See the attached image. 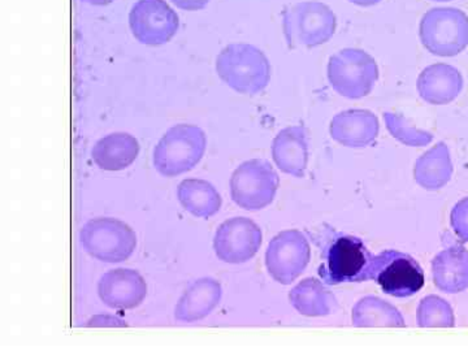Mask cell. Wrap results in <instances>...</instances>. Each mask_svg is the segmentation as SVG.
Wrapping results in <instances>:
<instances>
[{"label": "cell", "mask_w": 468, "mask_h": 351, "mask_svg": "<svg viewBox=\"0 0 468 351\" xmlns=\"http://www.w3.org/2000/svg\"><path fill=\"white\" fill-rule=\"evenodd\" d=\"M272 159L286 175L302 178L309 165V137L304 126L292 125L273 138Z\"/></svg>", "instance_id": "16"}, {"label": "cell", "mask_w": 468, "mask_h": 351, "mask_svg": "<svg viewBox=\"0 0 468 351\" xmlns=\"http://www.w3.org/2000/svg\"><path fill=\"white\" fill-rule=\"evenodd\" d=\"M89 326H124L122 320L115 318V316L110 315H98L92 318L89 322Z\"/></svg>", "instance_id": "28"}, {"label": "cell", "mask_w": 468, "mask_h": 351, "mask_svg": "<svg viewBox=\"0 0 468 351\" xmlns=\"http://www.w3.org/2000/svg\"><path fill=\"white\" fill-rule=\"evenodd\" d=\"M432 2L443 3V2H452V0H432Z\"/></svg>", "instance_id": "31"}, {"label": "cell", "mask_w": 468, "mask_h": 351, "mask_svg": "<svg viewBox=\"0 0 468 351\" xmlns=\"http://www.w3.org/2000/svg\"><path fill=\"white\" fill-rule=\"evenodd\" d=\"M311 261L309 239L298 229L282 230L268 243L266 267L282 285H291L306 271Z\"/></svg>", "instance_id": "10"}, {"label": "cell", "mask_w": 468, "mask_h": 351, "mask_svg": "<svg viewBox=\"0 0 468 351\" xmlns=\"http://www.w3.org/2000/svg\"><path fill=\"white\" fill-rule=\"evenodd\" d=\"M289 302L297 313L309 318L328 316L338 310L334 292L319 280L307 277L289 292Z\"/></svg>", "instance_id": "20"}, {"label": "cell", "mask_w": 468, "mask_h": 351, "mask_svg": "<svg viewBox=\"0 0 468 351\" xmlns=\"http://www.w3.org/2000/svg\"><path fill=\"white\" fill-rule=\"evenodd\" d=\"M374 257L358 237L329 230L318 268L320 279L328 285L371 282Z\"/></svg>", "instance_id": "1"}, {"label": "cell", "mask_w": 468, "mask_h": 351, "mask_svg": "<svg viewBox=\"0 0 468 351\" xmlns=\"http://www.w3.org/2000/svg\"><path fill=\"white\" fill-rule=\"evenodd\" d=\"M207 149V137L199 126L177 124L169 128L154 149V167L165 177L192 171Z\"/></svg>", "instance_id": "3"}, {"label": "cell", "mask_w": 468, "mask_h": 351, "mask_svg": "<svg viewBox=\"0 0 468 351\" xmlns=\"http://www.w3.org/2000/svg\"><path fill=\"white\" fill-rule=\"evenodd\" d=\"M129 27L143 45L162 46L174 38L180 20L165 0H138L129 12Z\"/></svg>", "instance_id": "11"}, {"label": "cell", "mask_w": 468, "mask_h": 351, "mask_svg": "<svg viewBox=\"0 0 468 351\" xmlns=\"http://www.w3.org/2000/svg\"><path fill=\"white\" fill-rule=\"evenodd\" d=\"M384 122L394 140L405 146L423 147L433 141V134L431 132L417 128L399 113L384 112Z\"/></svg>", "instance_id": "25"}, {"label": "cell", "mask_w": 468, "mask_h": 351, "mask_svg": "<svg viewBox=\"0 0 468 351\" xmlns=\"http://www.w3.org/2000/svg\"><path fill=\"white\" fill-rule=\"evenodd\" d=\"M98 295L110 309L133 310L146 300L147 284L138 271L117 268L101 277Z\"/></svg>", "instance_id": "13"}, {"label": "cell", "mask_w": 468, "mask_h": 351, "mask_svg": "<svg viewBox=\"0 0 468 351\" xmlns=\"http://www.w3.org/2000/svg\"><path fill=\"white\" fill-rule=\"evenodd\" d=\"M433 282L446 294H458L468 289V250L452 246L440 251L432 261Z\"/></svg>", "instance_id": "18"}, {"label": "cell", "mask_w": 468, "mask_h": 351, "mask_svg": "<svg viewBox=\"0 0 468 351\" xmlns=\"http://www.w3.org/2000/svg\"><path fill=\"white\" fill-rule=\"evenodd\" d=\"M347 2H350L351 5H358V7H374V5H378L383 0H347Z\"/></svg>", "instance_id": "29"}, {"label": "cell", "mask_w": 468, "mask_h": 351, "mask_svg": "<svg viewBox=\"0 0 468 351\" xmlns=\"http://www.w3.org/2000/svg\"><path fill=\"white\" fill-rule=\"evenodd\" d=\"M451 224L462 241L468 243V197L455 203L451 212Z\"/></svg>", "instance_id": "26"}, {"label": "cell", "mask_w": 468, "mask_h": 351, "mask_svg": "<svg viewBox=\"0 0 468 351\" xmlns=\"http://www.w3.org/2000/svg\"><path fill=\"white\" fill-rule=\"evenodd\" d=\"M337 29L334 9L318 0L295 3L282 11V32L289 48H315L331 41Z\"/></svg>", "instance_id": "4"}, {"label": "cell", "mask_w": 468, "mask_h": 351, "mask_svg": "<svg viewBox=\"0 0 468 351\" xmlns=\"http://www.w3.org/2000/svg\"><path fill=\"white\" fill-rule=\"evenodd\" d=\"M452 171L451 149L445 143H439L415 162L414 180L423 189L435 192L448 185Z\"/></svg>", "instance_id": "21"}, {"label": "cell", "mask_w": 468, "mask_h": 351, "mask_svg": "<svg viewBox=\"0 0 468 351\" xmlns=\"http://www.w3.org/2000/svg\"><path fill=\"white\" fill-rule=\"evenodd\" d=\"M351 322L358 328H367V326L405 328L406 326L401 311L377 295H367L356 302L351 313Z\"/></svg>", "instance_id": "23"}, {"label": "cell", "mask_w": 468, "mask_h": 351, "mask_svg": "<svg viewBox=\"0 0 468 351\" xmlns=\"http://www.w3.org/2000/svg\"><path fill=\"white\" fill-rule=\"evenodd\" d=\"M176 7L183 9V11H201V9L207 7L211 0H171Z\"/></svg>", "instance_id": "27"}, {"label": "cell", "mask_w": 468, "mask_h": 351, "mask_svg": "<svg viewBox=\"0 0 468 351\" xmlns=\"http://www.w3.org/2000/svg\"><path fill=\"white\" fill-rule=\"evenodd\" d=\"M419 38L435 57H457L468 48L466 12L455 7L431 8L419 24Z\"/></svg>", "instance_id": "6"}, {"label": "cell", "mask_w": 468, "mask_h": 351, "mask_svg": "<svg viewBox=\"0 0 468 351\" xmlns=\"http://www.w3.org/2000/svg\"><path fill=\"white\" fill-rule=\"evenodd\" d=\"M223 297L218 280L202 277L196 280L181 295L175 309V318L181 323H196L214 313Z\"/></svg>", "instance_id": "17"}, {"label": "cell", "mask_w": 468, "mask_h": 351, "mask_svg": "<svg viewBox=\"0 0 468 351\" xmlns=\"http://www.w3.org/2000/svg\"><path fill=\"white\" fill-rule=\"evenodd\" d=\"M463 76L457 68L446 63L432 64L418 77L419 97L432 106H446L460 97L463 90Z\"/></svg>", "instance_id": "15"}, {"label": "cell", "mask_w": 468, "mask_h": 351, "mask_svg": "<svg viewBox=\"0 0 468 351\" xmlns=\"http://www.w3.org/2000/svg\"><path fill=\"white\" fill-rule=\"evenodd\" d=\"M417 320L421 328H452L455 325L451 303L435 294L427 295L419 302Z\"/></svg>", "instance_id": "24"}, {"label": "cell", "mask_w": 468, "mask_h": 351, "mask_svg": "<svg viewBox=\"0 0 468 351\" xmlns=\"http://www.w3.org/2000/svg\"><path fill=\"white\" fill-rule=\"evenodd\" d=\"M263 233L261 227L249 218H232L218 228L214 237V250L218 261L242 264L251 261L261 250Z\"/></svg>", "instance_id": "12"}, {"label": "cell", "mask_w": 468, "mask_h": 351, "mask_svg": "<svg viewBox=\"0 0 468 351\" xmlns=\"http://www.w3.org/2000/svg\"><path fill=\"white\" fill-rule=\"evenodd\" d=\"M280 186L275 168L264 159H251L236 168L230 177V197L239 208L260 211L273 201Z\"/></svg>", "instance_id": "8"}, {"label": "cell", "mask_w": 468, "mask_h": 351, "mask_svg": "<svg viewBox=\"0 0 468 351\" xmlns=\"http://www.w3.org/2000/svg\"><path fill=\"white\" fill-rule=\"evenodd\" d=\"M140 149L137 138L124 132H117L101 138L92 147L91 156L95 165L103 171H122L133 165Z\"/></svg>", "instance_id": "19"}, {"label": "cell", "mask_w": 468, "mask_h": 351, "mask_svg": "<svg viewBox=\"0 0 468 351\" xmlns=\"http://www.w3.org/2000/svg\"><path fill=\"white\" fill-rule=\"evenodd\" d=\"M380 133L378 116L368 110H347L337 113L329 125L335 143L350 149H362L377 141Z\"/></svg>", "instance_id": "14"}, {"label": "cell", "mask_w": 468, "mask_h": 351, "mask_svg": "<svg viewBox=\"0 0 468 351\" xmlns=\"http://www.w3.org/2000/svg\"><path fill=\"white\" fill-rule=\"evenodd\" d=\"M217 73L232 90L257 95L271 81V63L261 48L249 43H232L217 58Z\"/></svg>", "instance_id": "2"}, {"label": "cell", "mask_w": 468, "mask_h": 351, "mask_svg": "<svg viewBox=\"0 0 468 351\" xmlns=\"http://www.w3.org/2000/svg\"><path fill=\"white\" fill-rule=\"evenodd\" d=\"M80 242L94 260L103 263H122L133 255L137 234L119 218H95L81 228Z\"/></svg>", "instance_id": "7"}, {"label": "cell", "mask_w": 468, "mask_h": 351, "mask_svg": "<svg viewBox=\"0 0 468 351\" xmlns=\"http://www.w3.org/2000/svg\"><path fill=\"white\" fill-rule=\"evenodd\" d=\"M329 85L341 97L362 100L378 81V61L367 51L344 48L331 57L326 67Z\"/></svg>", "instance_id": "5"}, {"label": "cell", "mask_w": 468, "mask_h": 351, "mask_svg": "<svg viewBox=\"0 0 468 351\" xmlns=\"http://www.w3.org/2000/svg\"><path fill=\"white\" fill-rule=\"evenodd\" d=\"M177 199L185 211L199 218L215 217L223 205L217 187L201 178H187L178 185Z\"/></svg>", "instance_id": "22"}, {"label": "cell", "mask_w": 468, "mask_h": 351, "mask_svg": "<svg viewBox=\"0 0 468 351\" xmlns=\"http://www.w3.org/2000/svg\"><path fill=\"white\" fill-rule=\"evenodd\" d=\"M84 3H88L90 5H100V7H103V5H109L111 3L115 2V0H82Z\"/></svg>", "instance_id": "30"}, {"label": "cell", "mask_w": 468, "mask_h": 351, "mask_svg": "<svg viewBox=\"0 0 468 351\" xmlns=\"http://www.w3.org/2000/svg\"><path fill=\"white\" fill-rule=\"evenodd\" d=\"M371 282H377L385 294L409 298L424 286V271L411 255L399 250H384L372 261Z\"/></svg>", "instance_id": "9"}]
</instances>
